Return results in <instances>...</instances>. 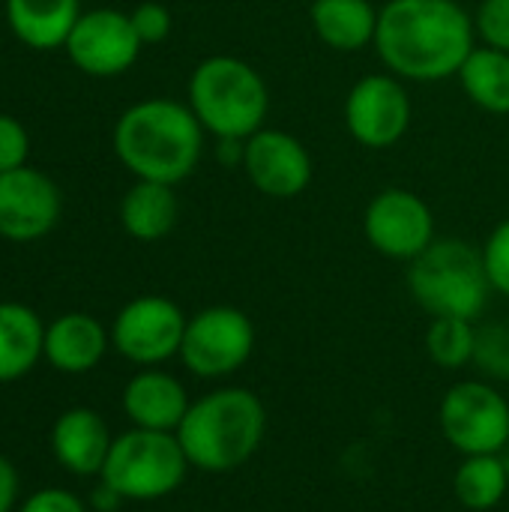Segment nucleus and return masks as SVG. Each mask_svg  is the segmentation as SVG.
Listing matches in <instances>:
<instances>
[{
    "label": "nucleus",
    "instance_id": "f257e3e1",
    "mask_svg": "<svg viewBox=\"0 0 509 512\" xmlns=\"http://www.w3.org/2000/svg\"><path fill=\"white\" fill-rule=\"evenodd\" d=\"M474 18L459 0H387L375 51L396 78L444 81L459 75L474 45Z\"/></svg>",
    "mask_w": 509,
    "mask_h": 512
},
{
    "label": "nucleus",
    "instance_id": "f03ea898",
    "mask_svg": "<svg viewBox=\"0 0 509 512\" xmlns=\"http://www.w3.org/2000/svg\"><path fill=\"white\" fill-rule=\"evenodd\" d=\"M201 150L204 126L174 99L135 102L114 126V153L138 180L177 186L198 168Z\"/></svg>",
    "mask_w": 509,
    "mask_h": 512
},
{
    "label": "nucleus",
    "instance_id": "7ed1b4c3",
    "mask_svg": "<svg viewBox=\"0 0 509 512\" xmlns=\"http://www.w3.org/2000/svg\"><path fill=\"white\" fill-rule=\"evenodd\" d=\"M267 408L246 387H219L195 399L177 429V441L192 468L231 474L264 444Z\"/></svg>",
    "mask_w": 509,
    "mask_h": 512
},
{
    "label": "nucleus",
    "instance_id": "20e7f679",
    "mask_svg": "<svg viewBox=\"0 0 509 512\" xmlns=\"http://www.w3.org/2000/svg\"><path fill=\"white\" fill-rule=\"evenodd\" d=\"M189 108L204 132L246 141L264 129L270 93L255 66L240 57L216 54L195 66L189 78Z\"/></svg>",
    "mask_w": 509,
    "mask_h": 512
},
{
    "label": "nucleus",
    "instance_id": "39448f33",
    "mask_svg": "<svg viewBox=\"0 0 509 512\" xmlns=\"http://www.w3.org/2000/svg\"><path fill=\"white\" fill-rule=\"evenodd\" d=\"M408 291L432 318L477 321L492 294L483 249L456 237H435V243L408 264Z\"/></svg>",
    "mask_w": 509,
    "mask_h": 512
},
{
    "label": "nucleus",
    "instance_id": "423d86ee",
    "mask_svg": "<svg viewBox=\"0 0 509 512\" xmlns=\"http://www.w3.org/2000/svg\"><path fill=\"white\" fill-rule=\"evenodd\" d=\"M189 468L177 432L132 426L114 438L99 480L117 489L123 501H159L183 486Z\"/></svg>",
    "mask_w": 509,
    "mask_h": 512
},
{
    "label": "nucleus",
    "instance_id": "0eeeda50",
    "mask_svg": "<svg viewBox=\"0 0 509 512\" xmlns=\"http://www.w3.org/2000/svg\"><path fill=\"white\" fill-rule=\"evenodd\" d=\"M447 444L462 456H498L509 444V402L486 381L453 384L438 408Z\"/></svg>",
    "mask_w": 509,
    "mask_h": 512
},
{
    "label": "nucleus",
    "instance_id": "6e6552de",
    "mask_svg": "<svg viewBox=\"0 0 509 512\" xmlns=\"http://www.w3.org/2000/svg\"><path fill=\"white\" fill-rule=\"evenodd\" d=\"M255 351V327L237 306H207L186 321L180 360L198 378H228Z\"/></svg>",
    "mask_w": 509,
    "mask_h": 512
},
{
    "label": "nucleus",
    "instance_id": "1a4fd4ad",
    "mask_svg": "<svg viewBox=\"0 0 509 512\" xmlns=\"http://www.w3.org/2000/svg\"><path fill=\"white\" fill-rule=\"evenodd\" d=\"M183 309L159 294H144L129 300L111 327V345L120 357L135 366L153 369L171 357H180L183 333H186Z\"/></svg>",
    "mask_w": 509,
    "mask_h": 512
},
{
    "label": "nucleus",
    "instance_id": "9d476101",
    "mask_svg": "<svg viewBox=\"0 0 509 512\" xmlns=\"http://www.w3.org/2000/svg\"><path fill=\"white\" fill-rule=\"evenodd\" d=\"M363 234L375 252L411 264L435 243V216L417 192L393 186L369 201Z\"/></svg>",
    "mask_w": 509,
    "mask_h": 512
},
{
    "label": "nucleus",
    "instance_id": "9b49d317",
    "mask_svg": "<svg viewBox=\"0 0 509 512\" xmlns=\"http://www.w3.org/2000/svg\"><path fill=\"white\" fill-rule=\"evenodd\" d=\"M345 126L369 150L399 144L411 126V96L396 75H363L345 99Z\"/></svg>",
    "mask_w": 509,
    "mask_h": 512
},
{
    "label": "nucleus",
    "instance_id": "f8f14e48",
    "mask_svg": "<svg viewBox=\"0 0 509 512\" xmlns=\"http://www.w3.org/2000/svg\"><path fill=\"white\" fill-rule=\"evenodd\" d=\"M63 48L81 72L93 78H111L138 60L141 39L129 15L117 9H93L78 15Z\"/></svg>",
    "mask_w": 509,
    "mask_h": 512
},
{
    "label": "nucleus",
    "instance_id": "ddd939ff",
    "mask_svg": "<svg viewBox=\"0 0 509 512\" xmlns=\"http://www.w3.org/2000/svg\"><path fill=\"white\" fill-rule=\"evenodd\" d=\"M243 171L267 198H297L312 183V156L300 138L282 129H258L243 144Z\"/></svg>",
    "mask_w": 509,
    "mask_h": 512
},
{
    "label": "nucleus",
    "instance_id": "4468645a",
    "mask_svg": "<svg viewBox=\"0 0 509 512\" xmlns=\"http://www.w3.org/2000/svg\"><path fill=\"white\" fill-rule=\"evenodd\" d=\"M60 219L57 186L27 165L0 174V237L30 243L45 237Z\"/></svg>",
    "mask_w": 509,
    "mask_h": 512
},
{
    "label": "nucleus",
    "instance_id": "2eb2a0df",
    "mask_svg": "<svg viewBox=\"0 0 509 512\" xmlns=\"http://www.w3.org/2000/svg\"><path fill=\"white\" fill-rule=\"evenodd\" d=\"M111 444L105 420L90 408H69L51 426V453L75 477H99Z\"/></svg>",
    "mask_w": 509,
    "mask_h": 512
},
{
    "label": "nucleus",
    "instance_id": "dca6fc26",
    "mask_svg": "<svg viewBox=\"0 0 509 512\" xmlns=\"http://www.w3.org/2000/svg\"><path fill=\"white\" fill-rule=\"evenodd\" d=\"M189 405L186 387L159 369H144L123 387V411L135 429L177 432Z\"/></svg>",
    "mask_w": 509,
    "mask_h": 512
},
{
    "label": "nucleus",
    "instance_id": "f3484780",
    "mask_svg": "<svg viewBox=\"0 0 509 512\" xmlns=\"http://www.w3.org/2000/svg\"><path fill=\"white\" fill-rule=\"evenodd\" d=\"M105 327L84 312H69L45 327V360L66 375H84L96 369L108 351Z\"/></svg>",
    "mask_w": 509,
    "mask_h": 512
},
{
    "label": "nucleus",
    "instance_id": "a211bd4d",
    "mask_svg": "<svg viewBox=\"0 0 509 512\" xmlns=\"http://www.w3.org/2000/svg\"><path fill=\"white\" fill-rule=\"evenodd\" d=\"M378 12L369 0H312L309 18L315 36L333 51H360L375 45Z\"/></svg>",
    "mask_w": 509,
    "mask_h": 512
},
{
    "label": "nucleus",
    "instance_id": "6ab92c4d",
    "mask_svg": "<svg viewBox=\"0 0 509 512\" xmlns=\"http://www.w3.org/2000/svg\"><path fill=\"white\" fill-rule=\"evenodd\" d=\"M45 357V327L24 303H0V384L33 372Z\"/></svg>",
    "mask_w": 509,
    "mask_h": 512
},
{
    "label": "nucleus",
    "instance_id": "aec40b11",
    "mask_svg": "<svg viewBox=\"0 0 509 512\" xmlns=\"http://www.w3.org/2000/svg\"><path fill=\"white\" fill-rule=\"evenodd\" d=\"M78 15V0H6V21L12 33L39 51L66 45Z\"/></svg>",
    "mask_w": 509,
    "mask_h": 512
},
{
    "label": "nucleus",
    "instance_id": "412c9836",
    "mask_svg": "<svg viewBox=\"0 0 509 512\" xmlns=\"http://www.w3.org/2000/svg\"><path fill=\"white\" fill-rule=\"evenodd\" d=\"M177 195L168 183L138 180L120 201V222L123 231L141 243H156L171 234L177 225Z\"/></svg>",
    "mask_w": 509,
    "mask_h": 512
},
{
    "label": "nucleus",
    "instance_id": "4be33fe9",
    "mask_svg": "<svg viewBox=\"0 0 509 512\" xmlns=\"http://www.w3.org/2000/svg\"><path fill=\"white\" fill-rule=\"evenodd\" d=\"M459 81L477 108L509 114V51L489 45L474 48L459 69Z\"/></svg>",
    "mask_w": 509,
    "mask_h": 512
},
{
    "label": "nucleus",
    "instance_id": "5701e85b",
    "mask_svg": "<svg viewBox=\"0 0 509 512\" xmlns=\"http://www.w3.org/2000/svg\"><path fill=\"white\" fill-rule=\"evenodd\" d=\"M509 489V474L498 456H465L453 477L456 501L465 510L489 512L495 510Z\"/></svg>",
    "mask_w": 509,
    "mask_h": 512
},
{
    "label": "nucleus",
    "instance_id": "b1692460",
    "mask_svg": "<svg viewBox=\"0 0 509 512\" xmlns=\"http://www.w3.org/2000/svg\"><path fill=\"white\" fill-rule=\"evenodd\" d=\"M477 327L465 318H432L426 330V354L441 369H462L474 363Z\"/></svg>",
    "mask_w": 509,
    "mask_h": 512
},
{
    "label": "nucleus",
    "instance_id": "393cba45",
    "mask_svg": "<svg viewBox=\"0 0 509 512\" xmlns=\"http://www.w3.org/2000/svg\"><path fill=\"white\" fill-rule=\"evenodd\" d=\"M474 366L495 381H509V324H483L477 327Z\"/></svg>",
    "mask_w": 509,
    "mask_h": 512
},
{
    "label": "nucleus",
    "instance_id": "a878e982",
    "mask_svg": "<svg viewBox=\"0 0 509 512\" xmlns=\"http://www.w3.org/2000/svg\"><path fill=\"white\" fill-rule=\"evenodd\" d=\"M483 264L492 291L509 297V219H504L483 246Z\"/></svg>",
    "mask_w": 509,
    "mask_h": 512
},
{
    "label": "nucleus",
    "instance_id": "bb28decb",
    "mask_svg": "<svg viewBox=\"0 0 509 512\" xmlns=\"http://www.w3.org/2000/svg\"><path fill=\"white\" fill-rule=\"evenodd\" d=\"M474 27L489 48L509 51V0H483Z\"/></svg>",
    "mask_w": 509,
    "mask_h": 512
},
{
    "label": "nucleus",
    "instance_id": "cd10ccee",
    "mask_svg": "<svg viewBox=\"0 0 509 512\" xmlns=\"http://www.w3.org/2000/svg\"><path fill=\"white\" fill-rule=\"evenodd\" d=\"M129 18H132V27L138 33L141 45H156L171 33V12L156 0H147L141 6H135V12Z\"/></svg>",
    "mask_w": 509,
    "mask_h": 512
},
{
    "label": "nucleus",
    "instance_id": "c85d7f7f",
    "mask_svg": "<svg viewBox=\"0 0 509 512\" xmlns=\"http://www.w3.org/2000/svg\"><path fill=\"white\" fill-rule=\"evenodd\" d=\"M27 150H30V141H27L24 126L15 117L0 114V174L21 168L27 162Z\"/></svg>",
    "mask_w": 509,
    "mask_h": 512
},
{
    "label": "nucleus",
    "instance_id": "c756f323",
    "mask_svg": "<svg viewBox=\"0 0 509 512\" xmlns=\"http://www.w3.org/2000/svg\"><path fill=\"white\" fill-rule=\"evenodd\" d=\"M18 512H87V504L63 489H42L30 495Z\"/></svg>",
    "mask_w": 509,
    "mask_h": 512
},
{
    "label": "nucleus",
    "instance_id": "7c9ffc66",
    "mask_svg": "<svg viewBox=\"0 0 509 512\" xmlns=\"http://www.w3.org/2000/svg\"><path fill=\"white\" fill-rule=\"evenodd\" d=\"M18 501V474L6 456H0V512L15 510Z\"/></svg>",
    "mask_w": 509,
    "mask_h": 512
},
{
    "label": "nucleus",
    "instance_id": "2f4dec72",
    "mask_svg": "<svg viewBox=\"0 0 509 512\" xmlns=\"http://www.w3.org/2000/svg\"><path fill=\"white\" fill-rule=\"evenodd\" d=\"M123 504H126L123 495L117 489H111L105 480H99L96 489L90 492V510L93 512H117Z\"/></svg>",
    "mask_w": 509,
    "mask_h": 512
},
{
    "label": "nucleus",
    "instance_id": "473e14b6",
    "mask_svg": "<svg viewBox=\"0 0 509 512\" xmlns=\"http://www.w3.org/2000/svg\"><path fill=\"white\" fill-rule=\"evenodd\" d=\"M498 459L504 462V468H507V474H509V444L501 450V453H498Z\"/></svg>",
    "mask_w": 509,
    "mask_h": 512
},
{
    "label": "nucleus",
    "instance_id": "72a5a7b5",
    "mask_svg": "<svg viewBox=\"0 0 509 512\" xmlns=\"http://www.w3.org/2000/svg\"><path fill=\"white\" fill-rule=\"evenodd\" d=\"M78 3H84V0H78Z\"/></svg>",
    "mask_w": 509,
    "mask_h": 512
}]
</instances>
